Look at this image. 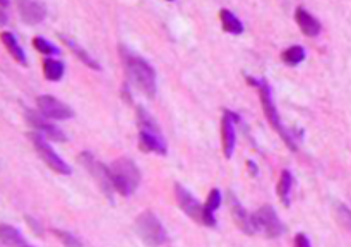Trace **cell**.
Here are the masks:
<instances>
[{"label":"cell","instance_id":"6da1fadb","mask_svg":"<svg viewBox=\"0 0 351 247\" xmlns=\"http://www.w3.org/2000/svg\"><path fill=\"white\" fill-rule=\"evenodd\" d=\"M118 52H120L123 67H125V72L127 76H129V79L132 81L146 96L153 98V96L156 95V72H154V69L142 59V57L130 52L127 46L120 45L118 46Z\"/></svg>","mask_w":351,"mask_h":247},{"label":"cell","instance_id":"7a4b0ae2","mask_svg":"<svg viewBox=\"0 0 351 247\" xmlns=\"http://www.w3.org/2000/svg\"><path fill=\"white\" fill-rule=\"evenodd\" d=\"M247 81H249L252 86H257V90H259L261 105H262V108H264V114H265V117H267V121L271 122L272 129L279 134L281 139L284 141V144H286L291 151H296L295 137L288 132V129L283 125V122H281V117H279V114H277V108L274 105V100H272V91H271L269 83L265 79H254V77H250V76L247 77Z\"/></svg>","mask_w":351,"mask_h":247},{"label":"cell","instance_id":"3957f363","mask_svg":"<svg viewBox=\"0 0 351 247\" xmlns=\"http://www.w3.org/2000/svg\"><path fill=\"white\" fill-rule=\"evenodd\" d=\"M110 175L115 191L122 196H132L141 184V172L130 158H118L110 165Z\"/></svg>","mask_w":351,"mask_h":247},{"label":"cell","instance_id":"277c9868","mask_svg":"<svg viewBox=\"0 0 351 247\" xmlns=\"http://www.w3.org/2000/svg\"><path fill=\"white\" fill-rule=\"evenodd\" d=\"M137 122L141 129L139 130V148L144 153L167 154V144H165L160 129L142 107L137 108Z\"/></svg>","mask_w":351,"mask_h":247},{"label":"cell","instance_id":"5b68a950","mask_svg":"<svg viewBox=\"0 0 351 247\" xmlns=\"http://www.w3.org/2000/svg\"><path fill=\"white\" fill-rule=\"evenodd\" d=\"M136 229L139 237L149 247H158L167 242V230L161 225L153 211H142L136 218Z\"/></svg>","mask_w":351,"mask_h":247},{"label":"cell","instance_id":"8992f818","mask_svg":"<svg viewBox=\"0 0 351 247\" xmlns=\"http://www.w3.org/2000/svg\"><path fill=\"white\" fill-rule=\"evenodd\" d=\"M175 198H176V203H178L180 210H182L187 216H190L192 220H195V222L202 223V225H207V227L216 225V220L207 216L206 206H202V204H200L199 201L183 187V185L175 184Z\"/></svg>","mask_w":351,"mask_h":247},{"label":"cell","instance_id":"52a82bcc","mask_svg":"<svg viewBox=\"0 0 351 247\" xmlns=\"http://www.w3.org/2000/svg\"><path fill=\"white\" fill-rule=\"evenodd\" d=\"M252 223H254V229L262 232V234L269 239L279 237V235L284 232L283 222L279 220L276 210L271 206V204H264V206H261L257 211H254Z\"/></svg>","mask_w":351,"mask_h":247},{"label":"cell","instance_id":"ba28073f","mask_svg":"<svg viewBox=\"0 0 351 247\" xmlns=\"http://www.w3.org/2000/svg\"><path fill=\"white\" fill-rule=\"evenodd\" d=\"M28 137L31 139V142H33L36 153L40 154V158L53 170V172L60 173V175H71V172H72L71 167H69V165L62 160L59 154L53 151V148L48 144L46 137H43L41 134H38V132H31Z\"/></svg>","mask_w":351,"mask_h":247},{"label":"cell","instance_id":"9c48e42d","mask_svg":"<svg viewBox=\"0 0 351 247\" xmlns=\"http://www.w3.org/2000/svg\"><path fill=\"white\" fill-rule=\"evenodd\" d=\"M79 160L83 161V165L86 167L88 172L94 177V180L98 182V185L101 187V191L105 192L106 198H110L113 201V191H115V185H113V180H111V175H110V168L105 167L101 161H98L94 156L89 153V151H84L79 154Z\"/></svg>","mask_w":351,"mask_h":247},{"label":"cell","instance_id":"30bf717a","mask_svg":"<svg viewBox=\"0 0 351 247\" xmlns=\"http://www.w3.org/2000/svg\"><path fill=\"white\" fill-rule=\"evenodd\" d=\"M38 110L48 119H55V121H65V119L74 117V112L69 105L62 103L52 95H41L36 100Z\"/></svg>","mask_w":351,"mask_h":247},{"label":"cell","instance_id":"8fae6325","mask_svg":"<svg viewBox=\"0 0 351 247\" xmlns=\"http://www.w3.org/2000/svg\"><path fill=\"white\" fill-rule=\"evenodd\" d=\"M26 119H28V122L31 125L34 127V129L38 130V134H41L43 137H48L52 139V141H57V142H64L65 139V134L62 132L59 127L55 125V124H50L48 121H45V119H41L40 114H36V110H31V108H26L24 112Z\"/></svg>","mask_w":351,"mask_h":247},{"label":"cell","instance_id":"7c38bea8","mask_svg":"<svg viewBox=\"0 0 351 247\" xmlns=\"http://www.w3.org/2000/svg\"><path fill=\"white\" fill-rule=\"evenodd\" d=\"M228 204H230V213L233 216L238 229L247 235H254L256 229H254V223H252V215L247 213V210L242 206V203L238 201L237 196L233 194V191L228 192Z\"/></svg>","mask_w":351,"mask_h":247},{"label":"cell","instance_id":"4fadbf2b","mask_svg":"<svg viewBox=\"0 0 351 247\" xmlns=\"http://www.w3.org/2000/svg\"><path fill=\"white\" fill-rule=\"evenodd\" d=\"M19 9V15L21 19L26 22V24H40V22L45 21L46 17V7L40 2H33V0H22L17 5Z\"/></svg>","mask_w":351,"mask_h":247},{"label":"cell","instance_id":"5bb4252c","mask_svg":"<svg viewBox=\"0 0 351 247\" xmlns=\"http://www.w3.org/2000/svg\"><path fill=\"white\" fill-rule=\"evenodd\" d=\"M235 119L237 115L231 114L230 110H225L221 119V137H223V151L226 158H231L235 151V144H237V137H235Z\"/></svg>","mask_w":351,"mask_h":247},{"label":"cell","instance_id":"9a60e30c","mask_svg":"<svg viewBox=\"0 0 351 247\" xmlns=\"http://www.w3.org/2000/svg\"><path fill=\"white\" fill-rule=\"evenodd\" d=\"M295 19H296V22H298V26H300V29H302L303 34H307V36H310V38H315L321 34V31H322L321 22H319V19H315L314 15L308 12L307 9L298 7V9L295 10Z\"/></svg>","mask_w":351,"mask_h":247},{"label":"cell","instance_id":"2e32d148","mask_svg":"<svg viewBox=\"0 0 351 247\" xmlns=\"http://www.w3.org/2000/svg\"><path fill=\"white\" fill-rule=\"evenodd\" d=\"M0 241L9 247H33L31 244L24 241L22 234L14 227L7 225V223H2L0 225Z\"/></svg>","mask_w":351,"mask_h":247},{"label":"cell","instance_id":"e0dca14e","mask_svg":"<svg viewBox=\"0 0 351 247\" xmlns=\"http://www.w3.org/2000/svg\"><path fill=\"white\" fill-rule=\"evenodd\" d=\"M60 40L64 41V43L67 45V48L71 50V52L74 53V55H76L77 59H79L81 62H83V64H86L88 67L94 69V71H99V69H101V65H99L98 62H96L94 59H92V57L89 55V53L86 52V50H84V48H81V46L77 45L76 41L72 40V38L65 36V34H60Z\"/></svg>","mask_w":351,"mask_h":247},{"label":"cell","instance_id":"ac0fdd59","mask_svg":"<svg viewBox=\"0 0 351 247\" xmlns=\"http://www.w3.org/2000/svg\"><path fill=\"white\" fill-rule=\"evenodd\" d=\"M219 19H221V26L226 33L240 34L242 31H244V24L240 22V19H238L233 12H230L228 9L219 10Z\"/></svg>","mask_w":351,"mask_h":247},{"label":"cell","instance_id":"d6986e66","mask_svg":"<svg viewBox=\"0 0 351 247\" xmlns=\"http://www.w3.org/2000/svg\"><path fill=\"white\" fill-rule=\"evenodd\" d=\"M291 189H293V175L290 170H283L279 177V182H277V196L283 201V204L290 206V196H291Z\"/></svg>","mask_w":351,"mask_h":247},{"label":"cell","instance_id":"ffe728a7","mask_svg":"<svg viewBox=\"0 0 351 247\" xmlns=\"http://www.w3.org/2000/svg\"><path fill=\"white\" fill-rule=\"evenodd\" d=\"M2 41L3 45L7 46V50L10 52V55L14 57L15 60L19 62V64L26 65L28 62H26V57H24V50L21 48V45L17 43V40H15V36L12 33H7V31H3L2 33Z\"/></svg>","mask_w":351,"mask_h":247},{"label":"cell","instance_id":"44dd1931","mask_svg":"<svg viewBox=\"0 0 351 247\" xmlns=\"http://www.w3.org/2000/svg\"><path fill=\"white\" fill-rule=\"evenodd\" d=\"M43 74L48 81H59L64 76V64L55 59H45Z\"/></svg>","mask_w":351,"mask_h":247},{"label":"cell","instance_id":"7402d4cb","mask_svg":"<svg viewBox=\"0 0 351 247\" xmlns=\"http://www.w3.org/2000/svg\"><path fill=\"white\" fill-rule=\"evenodd\" d=\"M283 60H284V64H288V65H298L300 62L305 60V50L298 45L290 46V48L283 52Z\"/></svg>","mask_w":351,"mask_h":247},{"label":"cell","instance_id":"603a6c76","mask_svg":"<svg viewBox=\"0 0 351 247\" xmlns=\"http://www.w3.org/2000/svg\"><path fill=\"white\" fill-rule=\"evenodd\" d=\"M219 204H221V192H219V189H213V191L209 192V198H207V203H206V213L209 218H214V211L219 208Z\"/></svg>","mask_w":351,"mask_h":247},{"label":"cell","instance_id":"cb8c5ba5","mask_svg":"<svg viewBox=\"0 0 351 247\" xmlns=\"http://www.w3.org/2000/svg\"><path fill=\"white\" fill-rule=\"evenodd\" d=\"M336 218L339 222V225L343 227L345 230H348L351 234V210L345 204H338L336 208Z\"/></svg>","mask_w":351,"mask_h":247},{"label":"cell","instance_id":"d4e9b609","mask_svg":"<svg viewBox=\"0 0 351 247\" xmlns=\"http://www.w3.org/2000/svg\"><path fill=\"white\" fill-rule=\"evenodd\" d=\"M33 45H34V48H36L38 52L45 53V55H53V53H59V48H57L55 45L50 43V41L46 40V38L36 36V38L33 40Z\"/></svg>","mask_w":351,"mask_h":247},{"label":"cell","instance_id":"484cf974","mask_svg":"<svg viewBox=\"0 0 351 247\" xmlns=\"http://www.w3.org/2000/svg\"><path fill=\"white\" fill-rule=\"evenodd\" d=\"M53 234L57 235V237L62 241V244L65 247H83V244L79 242V239L74 237L72 234H69V232H64V230H53Z\"/></svg>","mask_w":351,"mask_h":247},{"label":"cell","instance_id":"4316f807","mask_svg":"<svg viewBox=\"0 0 351 247\" xmlns=\"http://www.w3.org/2000/svg\"><path fill=\"white\" fill-rule=\"evenodd\" d=\"M295 247H312L310 246V241H308V237L305 234H296L295 235Z\"/></svg>","mask_w":351,"mask_h":247},{"label":"cell","instance_id":"83f0119b","mask_svg":"<svg viewBox=\"0 0 351 247\" xmlns=\"http://www.w3.org/2000/svg\"><path fill=\"white\" fill-rule=\"evenodd\" d=\"M247 165H249V168H250V172H252V175H256V173H257L256 163H254V161H247Z\"/></svg>","mask_w":351,"mask_h":247}]
</instances>
